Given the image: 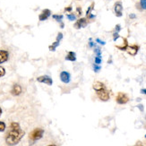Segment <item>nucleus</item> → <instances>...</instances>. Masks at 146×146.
I'll list each match as a JSON object with an SVG mask.
<instances>
[{"mask_svg":"<svg viewBox=\"0 0 146 146\" xmlns=\"http://www.w3.org/2000/svg\"><path fill=\"white\" fill-rule=\"evenodd\" d=\"M24 131L21 129L20 125L17 122H13L10 125V130L5 136V143L9 146L16 145L24 136Z\"/></svg>","mask_w":146,"mask_h":146,"instance_id":"f257e3e1","label":"nucleus"},{"mask_svg":"<svg viewBox=\"0 0 146 146\" xmlns=\"http://www.w3.org/2000/svg\"><path fill=\"white\" fill-rule=\"evenodd\" d=\"M43 134H44V130L41 129V128H35L33 131H31L29 135V138L31 141H38L40 140V139L43 136Z\"/></svg>","mask_w":146,"mask_h":146,"instance_id":"f03ea898","label":"nucleus"},{"mask_svg":"<svg viewBox=\"0 0 146 146\" xmlns=\"http://www.w3.org/2000/svg\"><path fill=\"white\" fill-rule=\"evenodd\" d=\"M96 93H97L98 98L100 100H102V101H108V100H110V92L106 89V87L103 88V89H101V90L97 91Z\"/></svg>","mask_w":146,"mask_h":146,"instance_id":"7ed1b4c3","label":"nucleus"},{"mask_svg":"<svg viewBox=\"0 0 146 146\" xmlns=\"http://www.w3.org/2000/svg\"><path fill=\"white\" fill-rule=\"evenodd\" d=\"M116 100H117V102L118 104H125V103H127L128 101H129V98H128V96L125 93H124V92H118L117 95Z\"/></svg>","mask_w":146,"mask_h":146,"instance_id":"20e7f679","label":"nucleus"},{"mask_svg":"<svg viewBox=\"0 0 146 146\" xmlns=\"http://www.w3.org/2000/svg\"><path fill=\"white\" fill-rule=\"evenodd\" d=\"M37 81L40 82H42V84H48V85H52V84H53V81H52L51 77H50V76H48V75L40 76V77L37 78Z\"/></svg>","mask_w":146,"mask_h":146,"instance_id":"39448f33","label":"nucleus"},{"mask_svg":"<svg viewBox=\"0 0 146 146\" xmlns=\"http://www.w3.org/2000/svg\"><path fill=\"white\" fill-rule=\"evenodd\" d=\"M87 24H88V22H87L86 18H80L74 23V28H76V29L84 28V27L87 26Z\"/></svg>","mask_w":146,"mask_h":146,"instance_id":"423d86ee","label":"nucleus"},{"mask_svg":"<svg viewBox=\"0 0 146 146\" xmlns=\"http://www.w3.org/2000/svg\"><path fill=\"white\" fill-rule=\"evenodd\" d=\"M60 80L64 84H69L71 81V74L66 71H63L60 73Z\"/></svg>","mask_w":146,"mask_h":146,"instance_id":"0eeeda50","label":"nucleus"},{"mask_svg":"<svg viewBox=\"0 0 146 146\" xmlns=\"http://www.w3.org/2000/svg\"><path fill=\"white\" fill-rule=\"evenodd\" d=\"M114 11H115V14L117 17H121L122 16V11H123V6L122 4L120 2H117L114 5Z\"/></svg>","mask_w":146,"mask_h":146,"instance_id":"6e6552de","label":"nucleus"},{"mask_svg":"<svg viewBox=\"0 0 146 146\" xmlns=\"http://www.w3.org/2000/svg\"><path fill=\"white\" fill-rule=\"evenodd\" d=\"M22 87L21 85L19 84H15L12 88V91H11V93L12 95H14V96H18V95H20L22 93Z\"/></svg>","mask_w":146,"mask_h":146,"instance_id":"1a4fd4ad","label":"nucleus"},{"mask_svg":"<svg viewBox=\"0 0 146 146\" xmlns=\"http://www.w3.org/2000/svg\"><path fill=\"white\" fill-rule=\"evenodd\" d=\"M50 15H51V12H50V10L44 9L42 11L41 14L40 15V16H39L40 21H45V20H47V19L50 16Z\"/></svg>","mask_w":146,"mask_h":146,"instance_id":"9d476101","label":"nucleus"},{"mask_svg":"<svg viewBox=\"0 0 146 146\" xmlns=\"http://www.w3.org/2000/svg\"><path fill=\"white\" fill-rule=\"evenodd\" d=\"M9 58V53L5 50H0V64L5 63L8 60Z\"/></svg>","mask_w":146,"mask_h":146,"instance_id":"9b49d317","label":"nucleus"},{"mask_svg":"<svg viewBox=\"0 0 146 146\" xmlns=\"http://www.w3.org/2000/svg\"><path fill=\"white\" fill-rule=\"evenodd\" d=\"M138 49H139L138 46H129V47H127V48H126V51L128 52L129 55L135 56L138 52Z\"/></svg>","mask_w":146,"mask_h":146,"instance_id":"f8f14e48","label":"nucleus"},{"mask_svg":"<svg viewBox=\"0 0 146 146\" xmlns=\"http://www.w3.org/2000/svg\"><path fill=\"white\" fill-rule=\"evenodd\" d=\"M105 87H106L105 84H103V82H94V84L92 85V88L95 90V92L101 90V89H103Z\"/></svg>","mask_w":146,"mask_h":146,"instance_id":"ddd939ff","label":"nucleus"},{"mask_svg":"<svg viewBox=\"0 0 146 146\" xmlns=\"http://www.w3.org/2000/svg\"><path fill=\"white\" fill-rule=\"evenodd\" d=\"M66 60H69V61H72V62H74L76 60V56H75V53L73 52V51H70L68 52L66 56Z\"/></svg>","mask_w":146,"mask_h":146,"instance_id":"4468645a","label":"nucleus"},{"mask_svg":"<svg viewBox=\"0 0 146 146\" xmlns=\"http://www.w3.org/2000/svg\"><path fill=\"white\" fill-rule=\"evenodd\" d=\"M59 43H60L59 41H56V42H54V43L52 44V45H50V46H49V50H50V51H55V50H56V48L59 46Z\"/></svg>","mask_w":146,"mask_h":146,"instance_id":"2eb2a0df","label":"nucleus"},{"mask_svg":"<svg viewBox=\"0 0 146 146\" xmlns=\"http://www.w3.org/2000/svg\"><path fill=\"white\" fill-rule=\"evenodd\" d=\"M94 53H95V55H96V56H100V58H101V49H100V48L95 47L94 48Z\"/></svg>","mask_w":146,"mask_h":146,"instance_id":"dca6fc26","label":"nucleus"},{"mask_svg":"<svg viewBox=\"0 0 146 146\" xmlns=\"http://www.w3.org/2000/svg\"><path fill=\"white\" fill-rule=\"evenodd\" d=\"M53 18L55 19L56 22L61 23L62 20H63V15H53Z\"/></svg>","mask_w":146,"mask_h":146,"instance_id":"f3484780","label":"nucleus"},{"mask_svg":"<svg viewBox=\"0 0 146 146\" xmlns=\"http://www.w3.org/2000/svg\"><path fill=\"white\" fill-rule=\"evenodd\" d=\"M92 67H93V70H94L95 73L100 72V69H101V67H100L99 65H97V64H93V65H92Z\"/></svg>","mask_w":146,"mask_h":146,"instance_id":"a211bd4d","label":"nucleus"},{"mask_svg":"<svg viewBox=\"0 0 146 146\" xmlns=\"http://www.w3.org/2000/svg\"><path fill=\"white\" fill-rule=\"evenodd\" d=\"M140 5L143 10H146V0H140Z\"/></svg>","mask_w":146,"mask_h":146,"instance_id":"6ab92c4d","label":"nucleus"},{"mask_svg":"<svg viewBox=\"0 0 146 146\" xmlns=\"http://www.w3.org/2000/svg\"><path fill=\"white\" fill-rule=\"evenodd\" d=\"M67 19L69 21H75L76 20V16L73 14H69L67 15Z\"/></svg>","mask_w":146,"mask_h":146,"instance_id":"aec40b11","label":"nucleus"},{"mask_svg":"<svg viewBox=\"0 0 146 146\" xmlns=\"http://www.w3.org/2000/svg\"><path fill=\"white\" fill-rule=\"evenodd\" d=\"M5 129V124L2 121H0V132H3Z\"/></svg>","mask_w":146,"mask_h":146,"instance_id":"412c9836","label":"nucleus"},{"mask_svg":"<svg viewBox=\"0 0 146 146\" xmlns=\"http://www.w3.org/2000/svg\"><path fill=\"white\" fill-rule=\"evenodd\" d=\"M100 63H101V58H100V56H95V64L100 65Z\"/></svg>","mask_w":146,"mask_h":146,"instance_id":"4be33fe9","label":"nucleus"},{"mask_svg":"<svg viewBox=\"0 0 146 146\" xmlns=\"http://www.w3.org/2000/svg\"><path fill=\"white\" fill-rule=\"evenodd\" d=\"M5 74V68L2 67V66H0V77H2V76H4Z\"/></svg>","mask_w":146,"mask_h":146,"instance_id":"5701e85b","label":"nucleus"},{"mask_svg":"<svg viewBox=\"0 0 146 146\" xmlns=\"http://www.w3.org/2000/svg\"><path fill=\"white\" fill-rule=\"evenodd\" d=\"M89 40H90V41H89V46H90L91 48H95V47H96V44H95V43L92 41V39H90Z\"/></svg>","mask_w":146,"mask_h":146,"instance_id":"b1692460","label":"nucleus"},{"mask_svg":"<svg viewBox=\"0 0 146 146\" xmlns=\"http://www.w3.org/2000/svg\"><path fill=\"white\" fill-rule=\"evenodd\" d=\"M118 38H119V34H118V33H116V31H115V33H113V40L116 41V40L118 39Z\"/></svg>","mask_w":146,"mask_h":146,"instance_id":"393cba45","label":"nucleus"},{"mask_svg":"<svg viewBox=\"0 0 146 146\" xmlns=\"http://www.w3.org/2000/svg\"><path fill=\"white\" fill-rule=\"evenodd\" d=\"M63 39V34L61 33H59L58 34V36H56V41H59L60 42V40Z\"/></svg>","mask_w":146,"mask_h":146,"instance_id":"a878e982","label":"nucleus"},{"mask_svg":"<svg viewBox=\"0 0 146 146\" xmlns=\"http://www.w3.org/2000/svg\"><path fill=\"white\" fill-rule=\"evenodd\" d=\"M120 30H121V26H120L119 24L116 25V27H115V31H116V33H119Z\"/></svg>","mask_w":146,"mask_h":146,"instance_id":"bb28decb","label":"nucleus"},{"mask_svg":"<svg viewBox=\"0 0 146 146\" xmlns=\"http://www.w3.org/2000/svg\"><path fill=\"white\" fill-rule=\"evenodd\" d=\"M96 42L97 43H99V44H100V45H105V41H102L101 40H100V39H96Z\"/></svg>","mask_w":146,"mask_h":146,"instance_id":"cd10ccee","label":"nucleus"},{"mask_svg":"<svg viewBox=\"0 0 146 146\" xmlns=\"http://www.w3.org/2000/svg\"><path fill=\"white\" fill-rule=\"evenodd\" d=\"M76 11H77V15H82V9H81V7H77V8H76Z\"/></svg>","mask_w":146,"mask_h":146,"instance_id":"c85d7f7f","label":"nucleus"},{"mask_svg":"<svg viewBox=\"0 0 146 146\" xmlns=\"http://www.w3.org/2000/svg\"><path fill=\"white\" fill-rule=\"evenodd\" d=\"M65 11L66 12H71L72 11V6H68V7H66Z\"/></svg>","mask_w":146,"mask_h":146,"instance_id":"c756f323","label":"nucleus"},{"mask_svg":"<svg viewBox=\"0 0 146 146\" xmlns=\"http://www.w3.org/2000/svg\"><path fill=\"white\" fill-rule=\"evenodd\" d=\"M137 108H139V110H140L141 111H143V105H138Z\"/></svg>","mask_w":146,"mask_h":146,"instance_id":"7c9ffc66","label":"nucleus"},{"mask_svg":"<svg viewBox=\"0 0 146 146\" xmlns=\"http://www.w3.org/2000/svg\"><path fill=\"white\" fill-rule=\"evenodd\" d=\"M129 17H130L131 19H135V18L136 17V15H135V14H131V15H129Z\"/></svg>","mask_w":146,"mask_h":146,"instance_id":"2f4dec72","label":"nucleus"},{"mask_svg":"<svg viewBox=\"0 0 146 146\" xmlns=\"http://www.w3.org/2000/svg\"><path fill=\"white\" fill-rule=\"evenodd\" d=\"M141 92L146 95V89H143V90H141Z\"/></svg>","mask_w":146,"mask_h":146,"instance_id":"473e14b6","label":"nucleus"},{"mask_svg":"<svg viewBox=\"0 0 146 146\" xmlns=\"http://www.w3.org/2000/svg\"><path fill=\"white\" fill-rule=\"evenodd\" d=\"M136 146H143V144H142L141 142H138V143H136Z\"/></svg>","mask_w":146,"mask_h":146,"instance_id":"72a5a7b5","label":"nucleus"},{"mask_svg":"<svg viewBox=\"0 0 146 146\" xmlns=\"http://www.w3.org/2000/svg\"><path fill=\"white\" fill-rule=\"evenodd\" d=\"M1 114H2V109L0 108V116H1Z\"/></svg>","mask_w":146,"mask_h":146,"instance_id":"f704fd0d","label":"nucleus"},{"mask_svg":"<svg viewBox=\"0 0 146 146\" xmlns=\"http://www.w3.org/2000/svg\"><path fill=\"white\" fill-rule=\"evenodd\" d=\"M48 146H56V145H55V144H50V145H48Z\"/></svg>","mask_w":146,"mask_h":146,"instance_id":"c9c22d12","label":"nucleus"},{"mask_svg":"<svg viewBox=\"0 0 146 146\" xmlns=\"http://www.w3.org/2000/svg\"><path fill=\"white\" fill-rule=\"evenodd\" d=\"M145 138H146V135H145Z\"/></svg>","mask_w":146,"mask_h":146,"instance_id":"e433bc0d","label":"nucleus"}]
</instances>
